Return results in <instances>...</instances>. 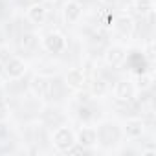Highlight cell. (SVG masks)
I'll list each match as a JSON object with an SVG mask.
<instances>
[{"instance_id": "1", "label": "cell", "mask_w": 156, "mask_h": 156, "mask_svg": "<svg viewBox=\"0 0 156 156\" xmlns=\"http://www.w3.org/2000/svg\"><path fill=\"white\" fill-rule=\"evenodd\" d=\"M51 145L57 152H70L72 147L75 145V130L70 129L68 125H59L51 132Z\"/></svg>"}, {"instance_id": "2", "label": "cell", "mask_w": 156, "mask_h": 156, "mask_svg": "<svg viewBox=\"0 0 156 156\" xmlns=\"http://www.w3.org/2000/svg\"><path fill=\"white\" fill-rule=\"evenodd\" d=\"M41 46L44 51L51 53V55H62L68 50V39L64 33L61 31H48L41 37Z\"/></svg>"}, {"instance_id": "3", "label": "cell", "mask_w": 156, "mask_h": 156, "mask_svg": "<svg viewBox=\"0 0 156 156\" xmlns=\"http://www.w3.org/2000/svg\"><path fill=\"white\" fill-rule=\"evenodd\" d=\"M4 73L9 81H19L28 73V62L17 55H11L6 62H4Z\"/></svg>"}, {"instance_id": "4", "label": "cell", "mask_w": 156, "mask_h": 156, "mask_svg": "<svg viewBox=\"0 0 156 156\" xmlns=\"http://www.w3.org/2000/svg\"><path fill=\"white\" fill-rule=\"evenodd\" d=\"M127 53H129V51H127V48H125L123 44L114 42V44H110V46L105 50L103 59H105V62H107L110 68H121V66H125Z\"/></svg>"}, {"instance_id": "5", "label": "cell", "mask_w": 156, "mask_h": 156, "mask_svg": "<svg viewBox=\"0 0 156 156\" xmlns=\"http://www.w3.org/2000/svg\"><path fill=\"white\" fill-rule=\"evenodd\" d=\"M61 17L66 26H73L81 20L83 17V4L77 0H66L61 8Z\"/></svg>"}, {"instance_id": "6", "label": "cell", "mask_w": 156, "mask_h": 156, "mask_svg": "<svg viewBox=\"0 0 156 156\" xmlns=\"http://www.w3.org/2000/svg\"><path fill=\"white\" fill-rule=\"evenodd\" d=\"M110 28H112V31H114L116 35L125 37V39H130L132 33H134L136 24H134V19H132L130 15H118V17H114Z\"/></svg>"}, {"instance_id": "7", "label": "cell", "mask_w": 156, "mask_h": 156, "mask_svg": "<svg viewBox=\"0 0 156 156\" xmlns=\"http://www.w3.org/2000/svg\"><path fill=\"white\" fill-rule=\"evenodd\" d=\"M88 79H87V73L83 68H70L66 73H64V85L75 92H79L87 87Z\"/></svg>"}, {"instance_id": "8", "label": "cell", "mask_w": 156, "mask_h": 156, "mask_svg": "<svg viewBox=\"0 0 156 156\" xmlns=\"http://www.w3.org/2000/svg\"><path fill=\"white\" fill-rule=\"evenodd\" d=\"M112 94H114L116 101L129 103L136 94V87H134V83L130 79H119V81H116V85L112 88Z\"/></svg>"}, {"instance_id": "9", "label": "cell", "mask_w": 156, "mask_h": 156, "mask_svg": "<svg viewBox=\"0 0 156 156\" xmlns=\"http://www.w3.org/2000/svg\"><path fill=\"white\" fill-rule=\"evenodd\" d=\"M121 132L127 140H138L145 134V121L141 118H129L123 121Z\"/></svg>"}, {"instance_id": "10", "label": "cell", "mask_w": 156, "mask_h": 156, "mask_svg": "<svg viewBox=\"0 0 156 156\" xmlns=\"http://www.w3.org/2000/svg\"><path fill=\"white\" fill-rule=\"evenodd\" d=\"M98 129L94 127H81L79 130H75V145H79L83 149H92L98 145Z\"/></svg>"}, {"instance_id": "11", "label": "cell", "mask_w": 156, "mask_h": 156, "mask_svg": "<svg viewBox=\"0 0 156 156\" xmlns=\"http://www.w3.org/2000/svg\"><path fill=\"white\" fill-rule=\"evenodd\" d=\"M26 19L33 24V26H42L48 20V8L41 2H35L31 6H28L26 9Z\"/></svg>"}, {"instance_id": "12", "label": "cell", "mask_w": 156, "mask_h": 156, "mask_svg": "<svg viewBox=\"0 0 156 156\" xmlns=\"http://www.w3.org/2000/svg\"><path fill=\"white\" fill-rule=\"evenodd\" d=\"M50 88H51V83L46 79L44 75H35L33 79H31V83H30V90H31V94H33L35 98H41V99L48 98Z\"/></svg>"}, {"instance_id": "13", "label": "cell", "mask_w": 156, "mask_h": 156, "mask_svg": "<svg viewBox=\"0 0 156 156\" xmlns=\"http://www.w3.org/2000/svg\"><path fill=\"white\" fill-rule=\"evenodd\" d=\"M132 9L138 17L141 19H147L154 13L156 9V2L154 0H132Z\"/></svg>"}, {"instance_id": "14", "label": "cell", "mask_w": 156, "mask_h": 156, "mask_svg": "<svg viewBox=\"0 0 156 156\" xmlns=\"http://www.w3.org/2000/svg\"><path fill=\"white\" fill-rule=\"evenodd\" d=\"M39 44H41V41H39V35H37V33L28 31V33H24V35L20 37V48H22L24 51H33Z\"/></svg>"}, {"instance_id": "15", "label": "cell", "mask_w": 156, "mask_h": 156, "mask_svg": "<svg viewBox=\"0 0 156 156\" xmlns=\"http://www.w3.org/2000/svg\"><path fill=\"white\" fill-rule=\"evenodd\" d=\"M108 92V83L103 77H96V79L90 83V94L94 98H103L105 94Z\"/></svg>"}, {"instance_id": "16", "label": "cell", "mask_w": 156, "mask_h": 156, "mask_svg": "<svg viewBox=\"0 0 156 156\" xmlns=\"http://www.w3.org/2000/svg\"><path fill=\"white\" fill-rule=\"evenodd\" d=\"M152 83H154V77H152V73H147V72H141V73H138V77H136V90H149L151 87H152Z\"/></svg>"}, {"instance_id": "17", "label": "cell", "mask_w": 156, "mask_h": 156, "mask_svg": "<svg viewBox=\"0 0 156 156\" xmlns=\"http://www.w3.org/2000/svg\"><path fill=\"white\" fill-rule=\"evenodd\" d=\"M8 116H9V105H8V101L4 98H0V123L6 121Z\"/></svg>"}, {"instance_id": "18", "label": "cell", "mask_w": 156, "mask_h": 156, "mask_svg": "<svg viewBox=\"0 0 156 156\" xmlns=\"http://www.w3.org/2000/svg\"><path fill=\"white\" fill-rule=\"evenodd\" d=\"M141 154H143V156H154V154H156V149H154V147L143 149V151H141Z\"/></svg>"}, {"instance_id": "19", "label": "cell", "mask_w": 156, "mask_h": 156, "mask_svg": "<svg viewBox=\"0 0 156 156\" xmlns=\"http://www.w3.org/2000/svg\"><path fill=\"white\" fill-rule=\"evenodd\" d=\"M99 2L103 4V6H107V8H112V6H116L119 0H99Z\"/></svg>"}, {"instance_id": "20", "label": "cell", "mask_w": 156, "mask_h": 156, "mask_svg": "<svg viewBox=\"0 0 156 156\" xmlns=\"http://www.w3.org/2000/svg\"><path fill=\"white\" fill-rule=\"evenodd\" d=\"M2 75H4V62L0 61V77H2Z\"/></svg>"}]
</instances>
